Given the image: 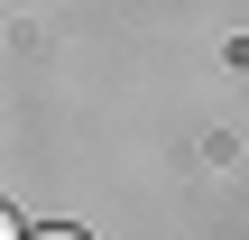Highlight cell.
Segmentation results:
<instances>
[{
	"mask_svg": "<svg viewBox=\"0 0 249 240\" xmlns=\"http://www.w3.org/2000/svg\"><path fill=\"white\" fill-rule=\"evenodd\" d=\"M28 240H83V231H28Z\"/></svg>",
	"mask_w": 249,
	"mask_h": 240,
	"instance_id": "obj_1",
	"label": "cell"
},
{
	"mask_svg": "<svg viewBox=\"0 0 249 240\" xmlns=\"http://www.w3.org/2000/svg\"><path fill=\"white\" fill-rule=\"evenodd\" d=\"M0 240H18V222H9V213H0Z\"/></svg>",
	"mask_w": 249,
	"mask_h": 240,
	"instance_id": "obj_2",
	"label": "cell"
}]
</instances>
